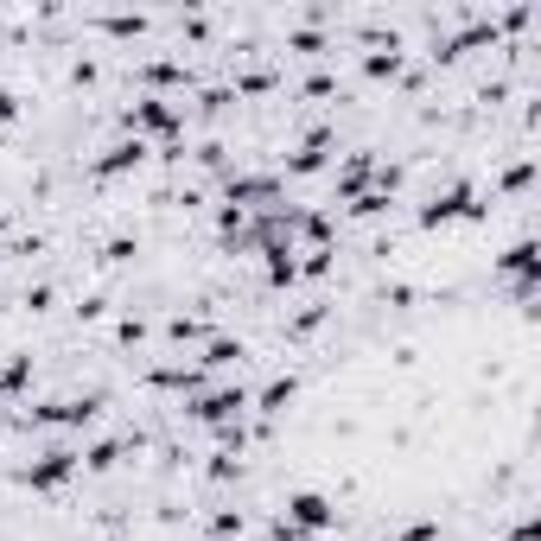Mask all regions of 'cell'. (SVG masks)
Returning <instances> with one entry per match:
<instances>
[{
	"label": "cell",
	"instance_id": "obj_17",
	"mask_svg": "<svg viewBox=\"0 0 541 541\" xmlns=\"http://www.w3.org/2000/svg\"><path fill=\"white\" fill-rule=\"evenodd\" d=\"M389 541H440V516H421V522H408L401 535H389Z\"/></svg>",
	"mask_w": 541,
	"mask_h": 541
},
{
	"label": "cell",
	"instance_id": "obj_18",
	"mask_svg": "<svg viewBox=\"0 0 541 541\" xmlns=\"http://www.w3.org/2000/svg\"><path fill=\"white\" fill-rule=\"evenodd\" d=\"M211 535H217V541L242 535V510H236V503H230V510H217V516H211Z\"/></svg>",
	"mask_w": 541,
	"mask_h": 541
},
{
	"label": "cell",
	"instance_id": "obj_14",
	"mask_svg": "<svg viewBox=\"0 0 541 541\" xmlns=\"http://www.w3.org/2000/svg\"><path fill=\"white\" fill-rule=\"evenodd\" d=\"M306 261H300V281H325L331 268H338V249H300Z\"/></svg>",
	"mask_w": 541,
	"mask_h": 541
},
{
	"label": "cell",
	"instance_id": "obj_16",
	"mask_svg": "<svg viewBox=\"0 0 541 541\" xmlns=\"http://www.w3.org/2000/svg\"><path fill=\"white\" fill-rule=\"evenodd\" d=\"M141 249H134V236H109L102 242V261H109V268H121V261H134Z\"/></svg>",
	"mask_w": 541,
	"mask_h": 541
},
{
	"label": "cell",
	"instance_id": "obj_4",
	"mask_svg": "<svg viewBox=\"0 0 541 541\" xmlns=\"http://www.w3.org/2000/svg\"><path fill=\"white\" fill-rule=\"evenodd\" d=\"M249 414V389L242 382H230V389H211V395H191V408H185V421H198V427H230Z\"/></svg>",
	"mask_w": 541,
	"mask_h": 541
},
{
	"label": "cell",
	"instance_id": "obj_15",
	"mask_svg": "<svg viewBox=\"0 0 541 541\" xmlns=\"http://www.w3.org/2000/svg\"><path fill=\"white\" fill-rule=\"evenodd\" d=\"M147 338V319H141V312H121V319H115V344H141Z\"/></svg>",
	"mask_w": 541,
	"mask_h": 541
},
{
	"label": "cell",
	"instance_id": "obj_9",
	"mask_svg": "<svg viewBox=\"0 0 541 541\" xmlns=\"http://www.w3.org/2000/svg\"><path fill=\"white\" fill-rule=\"evenodd\" d=\"M293 395H300V376L287 370V376H274L261 395H249V408L261 414V421H274V414H287V408H293Z\"/></svg>",
	"mask_w": 541,
	"mask_h": 541
},
{
	"label": "cell",
	"instance_id": "obj_19",
	"mask_svg": "<svg viewBox=\"0 0 541 541\" xmlns=\"http://www.w3.org/2000/svg\"><path fill=\"white\" fill-rule=\"evenodd\" d=\"M287 51H306V58H319V51H331L319 32H287Z\"/></svg>",
	"mask_w": 541,
	"mask_h": 541
},
{
	"label": "cell",
	"instance_id": "obj_8",
	"mask_svg": "<svg viewBox=\"0 0 541 541\" xmlns=\"http://www.w3.org/2000/svg\"><path fill=\"white\" fill-rule=\"evenodd\" d=\"M370 172H376V153H351L338 172H331V191H338V204H351L363 198V185H370Z\"/></svg>",
	"mask_w": 541,
	"mask_h": 541
},
{
	"label": "cell",
	"instance_id": "obj_5",
	"mask_svg": "<svg viewBox=\"0 0 541 541\" xmlns=\"http://www.w3.org/2000/svg\"><path fill=\"white\" fill-rule=\"evenodd\" d=\"M281 522H293L300 535H319V529H331V522H338V503H331L325 491H293Z\"/></svg>",
	"mask_w": 541,
	"mask_h": 541
},
{
	"label": "cell",
	"instance_id": "obj_2",
	"mask_svg": "<svg viewBox=\"0 0 541 541\" xmlns=\"http://www.w3.org/2000/svg\"><path fill=\"white\" fill-rule=\"evenodd\" d=\"M121 128L141 134V141H147V134H160V141L172 147V141H185V109L172 96H141L134 109H121Z\"/></svg>",
	"mask_w": 541,
	"mask_h": 541
},
{
	"label": "cell",
	"instance_id": "obj_12",
	"mask_svg": "<svg viewBox=\"0 0 541 541\" xmlns=\"http://www.w3.org/2000/svg\"><path fill=\"white\" fill-rule=\"evenodd\" d=\"M249 351H242V338H211L204 344V357H198V370H230V363H242Z\"/></svg>",
	"mask_w": 541,
	"mask_h": 541
},
{
	"label": "cell",
	"instance_id": "obj_23",
	"mask_svg": "<svg viewBox=\"0 0 541 541\" xmlns=\"http://www.w3.org/2000/svg\"><path fill=\"white\" fill-rule=\"evenodd\" d=\"M0 236H7V217H0Z\"/></svg>",
	"mask_w": 541,
	"mask_h": 541
},
{
	"label": "cell",
	"instance_id": "obj_20",
	"mask_svg": "<svg viewBox=\"0 0 541 541\" xmlns=\"http://www.w3.org/2000/svg\"><path fill=\"white\" fill-rule=\"evenodd\" d=\"M51 300H58V287H26V312H51Z\"/></svg>",
	"mask_w": 541,
	"mask_h": 541
},
{
	"label": "cell",
	"instance_id": "obj_6",
	"mask_svg": "<svg viewBox=\"0 0 541 541\" xmlns=\"http://www.w3.org/2000/svg\"><path fill=\"white\" fill-rule=\"evenodd\" d=\"M147 166V141L134 134V141H115V147H102L96 160H90V179H121V172H141Z\"/></svg>",
	"mask_w": 541,
	"mask_h": 541
},
{
	"label": "cell",
	"instance_id": "obj_13",
	"mask_svg": "<svg viewBox=\"0 0 541 541\" xmlns=\"http://www.w3.org/2000/svg\"><path fill=\"white\" fill-rule=\"evenodd\" d=\"M204 331H211L204 319H191V312H172V319H166V344H198Z\"/></svg>",
	"mask_w": 541,
	"mask_h": 541
},
{
	"label": "cell",
	"instance_id": "obj_22",
	"mask_svg": "<svg viewBox=\"0 0 541 541\" xmlns=\"http://www.w3.org/2000/svg\"><path fill=\"white\" fill-rule=\"evenodd\" d=\"M102 312H109V300H102V293H90V300H77V319H102Z\"/></svg>",
	"mask_w": 541,
	"mask_h": 541
},
{
	"label": "cell",
	"instance_id": "obj_7",
	"mask_svg": "<svg viewBox=\"0 0 541 541\" xmlns=\"http://www.w3.org/2000/svg\"><path fill=\"white\" fill-rule=\"evenodd\" d=\"M331 147H338V134H331V128H312L306 141L287 153V172H293V179H312V172L325 166V153H331Z\"/></svg>",
	"mask_w": 541,
	"mask_h": 541
},
{
	"label": "cell",
	"instance_id": "obj_21",
	"mask_svg": "<svg viewBox=\"0 0 541 541\" xmlns=\"http://www.w3.org/2000/svg\"><path fill=\"white\" fill-rule=\"evenodd\" d=\"M13 121H20V96H13L7 83H0V128H13Z\"/></svg>",
	"mask_w": 541,
	"mask_h": 541
},
{
	"label": "cell",
	"instance_id": "obj_10",
	"mask_svg": "<svg viewBox=\"0 0 541 541\" xmlns=\"http://www.w3.org/2000/svg\"><path fill=\"white\" fill-rule=\"evenodd\" d=\"M128 452H141V433H121V440H96L90 452H83V471H115Z\"/></svg>",
	"mask_w": 541,
	"mask_h": 541
},
{
	"label": "cell",
	"instance_id": "obj_1",
	"mask_svg": "<svg viewBox=\"0 0 541 541\" xmlns=\"http://www.w3.org/2000/svg\"><path fill=\"white\" fill-rule=\"evenodd\" d=\"M484 217H491V198H484L471 179L433 191L421 211H414V223H421V230H446V223H484Z\"/></svg>",
	"mask_w": 541,
	"mask_h": 541
},
{
	"label": "cell",
	"instance_id": "obj_3",
	"mask_svg": "<svg viewBox=\"0 0 541 541\" xmlns=\"http://www.w3.org/2000/svg\"><path fill=\"white\" fill-rule=\"evenodd\" d=\"M77 471H83V452L51 446V452H39V459H32V465L20 471V484H26V491H64V484H71Z\"/></svg>",
	"mask_w": 541,
	"mask_h": 541
},
{
	"label": "cell",
	"instance_id": "obj_11",
	"mask_svg": "<svg viewBox=\"0 0 541 541\" xmlns=\"http://www.w3.org/2000/svg\"><path fill=\"white\" fill-rule=\"evenodd\" d=\"M134 77H141V83H166V90H191V71H185V64H172V58H147Z\"/></svg>",
	"mask_w": 541,
	"mask_h": 541
}]
</instances>
